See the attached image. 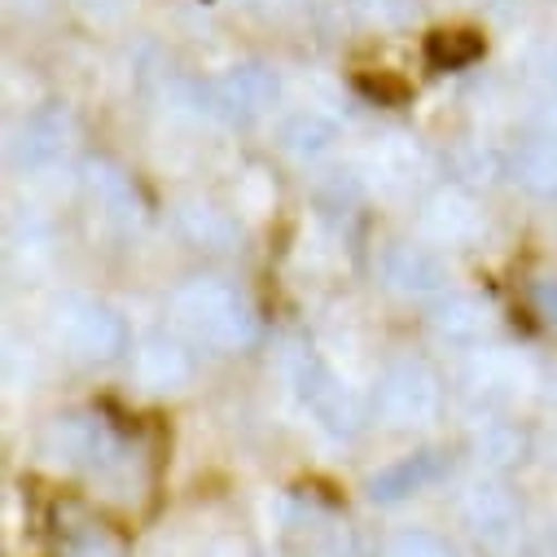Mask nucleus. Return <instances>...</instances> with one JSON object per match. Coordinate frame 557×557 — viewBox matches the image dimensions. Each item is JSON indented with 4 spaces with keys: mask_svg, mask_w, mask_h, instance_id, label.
Wrapping results in <instances>:
<instances>
[{
    "mask_svg": "<svg viewBox=\"0 0 557 557\" xmlns=\"http://www.w3.org/2000/svg\"><path fill=\"white\" fill-rule=\"evenodd\" d=\"M176 321L211 347H242L255 330L250 308L228 286H211V282H198L176 295Z\"/></svg>",
    "mask_w": 557,
    "mask_h": 557,
    "instance_id": "obj_1",
    "label": "nucleus"
},
{
    "mask_svg": "<svg viewBox=\"0 0 557 557\" xmlns=\"http://www.w3.org/2000/svg\"><path fill=\"white\" fill-rule=\"evenodd\" d=\"M58 334L75 347V351H84V356H114L119 347H123V325L106 312V308H92V304H75V308H66L62 317H58Z\"/></svg>",
    "mask_w": 557,
    "mask_h": 557,
    "instance_id": "obj_2",
    "label": "nucleus"
},
{
    "mask_svg": "<svg viewBox=\"0 0 557 557\" xmlns=\"http://www.w3.org/2000/svg\"><path fill=\"white\" fill-rule=\"evenodd\" d=\"M377 404L395 422H408V417H422L435 408V377L422 364H395L386 373V382L377 386Z\"/></svg>",
    "mask_w": 557,
    "mask_h": 557,
    "instance_id": "obj_3",
    "label": "nucleus"
},
{
    "mask_svg": "<svg viewBox=\"0 0 557 557\" xmlns=\"http://www.w3.org/2000/svg\"><path fill=\"white\" fill-rule=\"evenodd\" d=\"M440 470H444V466H440V457H435V453H417V457H408V461H399V466L382 470L369 487H373V496H377V500H399V496L417 492L422 483H431Z\"/></svg>",
    "mask_w": 557,
    "mask_h": 557,
    "instance_id": "obj_4",
    "label": "nucleus"
},
{
    "mask_svg": "<svg viewBox=\"0 0 557 557\" xmlns=\"http://www.w3.org/2000/svg\"><path fill=\"white\" fill-rule=\"evenodd\" d=\"M518 181L535 194H557V136H535L518 150Z\"/></svg>",
    "mask_w": 557,
    "mask_h": 557,
    "instance_id": "obj_5",
    "label": "nucleus"
},
{
    "mask_svg": "<svg viewBox=\"0 0 557 557\" xmlns=\"http://www.w3.org/2000/svg\"><path fill=\"white\" fill-rule=\"evenodd\" d=\"M483 58V36L474 32H435L426 40V62L435 71H466Z\"/></svg>",
    "mask_w": 557,
    "mask_h": 557,
    "instance_id": "obj_6",
    "label": "nucleus"
},
{
    "mask_svg": "<svg viewBox=\"0 0 557 557\" xmlns=\"http://www.w3.org/2000/svg\"><path fill=\"white\" fill-rule=\"evenodd\" d=\"M382 557H457V553L444 540H435L431 531H404V535H395L386 544Z\"/></svg>",
    "mask_w": 557,
    "mask_h": 557,
    "instance_id": "obj_7",
    "label": "nucleus"
},
{
    "mask_svg": "<svg viewBox=\"0 0 557 557\" xmlns=\"http://www.w3.org/2000/svg\"><path fill=\"white\" fill-rule=\"evenodd\" d=\"M360 88L369 92V97H377V101H391V106H399L404 101V84L399 79H386V75H377V79H360Z\"/></svg>",
    "mask_w": 557,
    "mask_h": 557,
    "instance_id": "obj_8",
    "label": "nucleus"
},
{
    "mask_svg": "<svg viewBox=\"0 0 557 557\" xmlns=\"http://www.w3.org/2000/svg\"><path fill=\"white\" fill-rule=\"evenodd\" d=\"M535 308H540L544 321L557 325V282H540V286H535Z\"/></svg>",
    "mask_w": 557,
    "mask_h": 557,
    "instance_id": "obj_9",
    "label": "nucleus"
}]
</instances>
